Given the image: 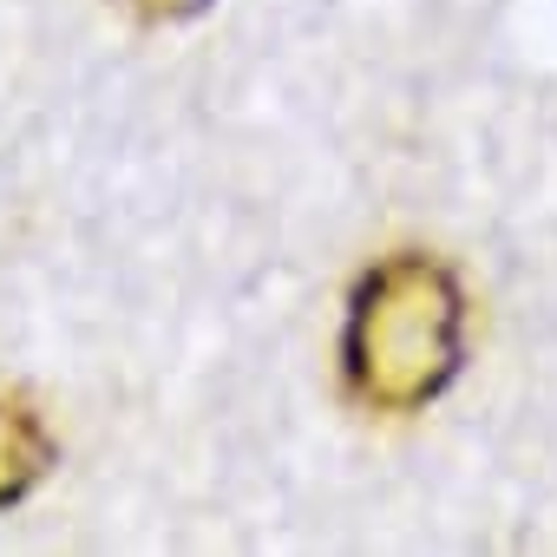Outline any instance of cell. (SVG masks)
<instances>
[{"instance_id": "obj_1", "label": "cell", "mask_w": 557, "mask_h": 557, "mask_svg": "<svg viewBox=\"0 0 557 557\" xmlns=\"http://www.w3.org/2000/svg\"><path fill=\"white\" fill-rule=\"evenodd\" d=\"M348 387L368 407H420L459 374V289L426 256L361 275L348 309Z\"/></svg>"}, {"instance_id": "obj_2", "label": "cell", "mask_w": 557, "mask_h": 557, "mask_svg": "<svg viewBox=\"0 0 557 557\" xmlns=\"http://www.w3.org/2000/svg\"><path fill=\"white\" fill-rule=\"evenodd\" d=\"M53 466V440L47 426L34 420V407L14 394V387H0V505H14L40 485V472Z\"/></svg>"}, {"instance_id": "obj_3", "label": "cell", "mask_w": 557, "mask_h": 557, "mask_svg": "<svg viewBox=\"0 0 557 557\" xmlns=\"http://www.w3.org/2000/svg\"><path fill=\"white\" fill-rule=\"evenodd\" d=\"M138 8L151 14V21H184V14H197L203 0H138Z\"/></svg>"}]
</instances>
